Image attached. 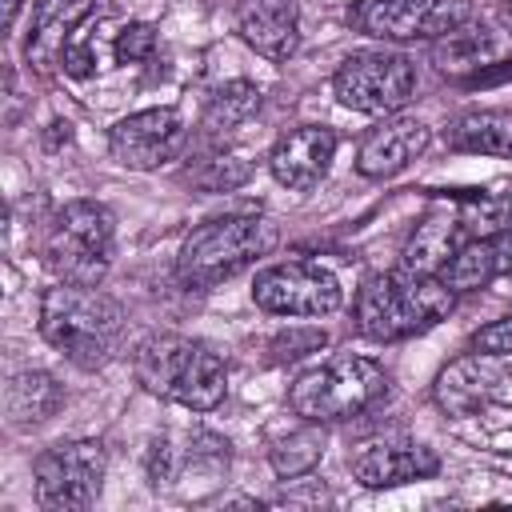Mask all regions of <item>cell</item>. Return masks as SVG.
Here are the masks:
<instances>
[{"label":"cell","mask_w":512,"mask_h":512,"mask_svg":"<svg viewBox=\"0 0 512 512\" xmlns=\"http://www.w3.org/2000/svg\"><path fill=\"white\" fill-rule=\"evenodd\" d=\"M252 300L264 312L276 316H328L340 308L344 288L340 280L308 260H288V264H268L252 280Z\"/></svg>","instance_id":"cell-9"},{"label":"cell","mask_w":512,"mask_h":512,"mask_svg":"<svg viewBox=\"0 0 512 512\" xmlns=\"http://www.w3.org/2000/svg\"><path fill=\"white\" fill-rule=\"evenodd\" d=\"M512 76V64H504V68H480L468 84H492V80H508Z\"/></svg>","instance_id":"cell-32"},{"label":"cell","mask_w":512,"mask_h":512,"mask_svg":"<svg viewBox=\"0 0 512 512\" xmlns=\"http://www.w3.org/2000/svg\"><path fill=\"white\" fill-rule=\"evenodd\" d=\"M332 156H336V132L328 124H300V128H288L272 144L268 168H272L276 184H284L292 192H308L328 176Z\"/></svg>","instance_id":"cell-11"},{"label":"cell","mask_w":512,"mask_h":512,"mask_svg":"<svg viewBox=\"0 0 512 512\" xmlns=\"http://www.w3.org/2000/svg\"><path fill=\"white\" fill-rule=\"evenodd\" d=\"M436 276H440V284H448L456 296H460V292H480V288H488V284L500 276L496 252H492V236H472V240H464V244L444 260V268H440Z\"/></svg>","instance_id":"cell-21"},{"label":"cell","mask_w":512,"mask_h":512,"mask_svg":"<svg viewBox=\"0 0 512 512\" xmlns=\"http://www.w3.org/2000/svg\"><path fill=\"white\" fill-rule=\"evenodd\" d=\"M348 24L376 40H416L428 36V0H356Z\"/></svg>","instance_id":"cell-17"},{"label":"cell","mask_w":512,"mask_h":512,"mask_svg":"<svg viewBox=\"0 0 512 512\" xmlns=\"http://www.w3.org/2000/svg\"><path fill=\"white\" fill-rule=\"evenodd\" d=\"M136 380L164 400H176L192 412H212L228 392L224 356L192 336H148L136 348Z\"/></svg>","instance_id":"cell-2"},{"label":"cell","mask_w":512,"mask_h":512,"mask_svg":"<svg viewBox=\"0 0 512 512\" xmlns=\"http://www.w3.org/2000/svg\"><path fill=\"white\" fill-rule=\"evenodd\" d=\"M448 144L456 152L512 160V112H496V108L464 112L448 124Z\"/></svg>","instance_id":"cell-20"},{"label":"cell","mask_w":512,"mask_h":512,"mask_svg":"<svg viewBox=\"0 0 512 512\" xmlns=\"http://www.w3.org/2000/svg\"><path fill=\"white\" fill-rule=\"evenodd\" d=\"M384 392H388V372L376 360L340 352L300 372L296 384L288 388V404L300 420L336 424V420H352L368 412Z\"/></svg>","instance_id":"cell-4"},{"label":"cell","mask_w":512,"mask_h":512,"mask_svg":"<svg viewBox=\"0 0 512 512\" xmlns=\"http://www.w3.org/2000/svg\"><path fill=\"white\" fill-rule=\"evenodd\" d=\"M492 52V36L476 24H460L444 36H436V60L440 68H472L480 64L484 68V56Z\"/></svg>","instance_id":"cell-25"},{"label":"cell","mask_w":512,"mask_h":512,"mask_svg":"<svg viewBox=\"0 0 512 512\" xmlns=\"http://www.w3.org/2000/svg\"><path fill=\"white\" fill-rule=\"evenodd\" d=\"M320 456H324V432H320V424H312V420H304V428L288 432L284 440H276V444L268 448V464H272V472L284 476V480H296V476L312 472V468L320 464Z\"/></svg>","instance_id":"cell-22"},{"label":"cell","mask_w":512,"mask_h":512,"mask_svg":"<svg viewBox=\"0 0 512 512\" xmlns=\"http://www.w3.org/2000/svg\"><path fill=\"white\" fill-rule=\"evenodd\" d=\"M116 60L120 64H140V60H148L152 52H156V28L152 24H124L120 32H116Z\"/></svg>","instance_id":"cell-27"},{"label":"cell","mask_w":512,"mask_h":512,"mask_svg":"<svg viewBox=\"0 0 512 512\" xmlns=\"http://www.w3.org/2000/svg\"><path fill=\"white\" fill-rule=\"evenodd\" d=\"M188 140V128L180 120L176 108H144V112H132L124 120L112 124L108 132V148L112 156L124 164V168H136V172H152L168 160L180 156Z\"/></svg>","instance_id":"cell-10"},{"label":"cell","mask_w":512,"mask_h":512,"mask_svg":"<svg viewBox=\"0 0 512 512\" xmlns=\"http://www.w3.org/2000/svg\"><path fill=\"white\" fill-rule=\"evenodd\" d=\"M60 404H64V388L48 372H40V368L12 372L8 384H4V412H8L12 428H36Z\"/></svg>","instance_id":"cell-18"},{"label":"cell","mask_w":512,"mask_h":512,"mask_svg":"<svg viewBox=\"0 0 512 512\" xmlns=\"http://www.w3.org/2000/svg\"><path fill=\"white\" fill-rule=\"evenodd\" d=\"M456 304V292L440 284V276L412 272H376L356 292V332L368 340H404L436 320H444Z\"/></svg>","instance_id":"cell-3"},{"label":"cell","mask_w":512,"mask_h":512,"mask_svg":"<svg viewBox=\"0 0 512 512\" xmlns=\"http://www.w3.org/2000/svg\"><path fill=\"white\" fill-rule=\"evenodd\" d=\"M316 348H324V332H316V328H308V332H280L272 340L276 360H296V356L316 352Z\"/></svg>","instance_id":"cell-30"},{"label":"cell","mask_w":512,"mask_h":512,"mask_svg":"<svg viewBox=\"0 0 512 512\" xmlns=\"http://www.w3.org/2000/svg\"><path fill=\"white\" fill-rule=\"evenodd\" d=\"M464 228L452 216H428L424 224H416L404 256H400V272H412V276H436L444 268V260L464 244Z\"/></svg>","instance_id":"cell-19"},{"label":"cell","mask_w":512,"mask_h":512,"mask_svg":"<svg viewBox=\"0 0 512 512\" xmlns=\"http://www.w3.org/2000/svg\"><path fill=\"white\" fill-rule=\"evenodd\" d=\"M256 108H260V88H256L252 80H228V84H220V88L208 96V104H204V128H212V132L236 128V124H244Z\"/></svg>","instance_id":"cell-23"},{"label":"cell","mask_w":512,"mask_h":512,"mask_svg":"<svg viewBox=\"0 0 512 512\" xmlns=\"http://www.w3.org/2000/svg\"><path fill=\"white\" fill-rule=\"evenodd\" d=\"M240 40L264 60H288L300 48V12L296 0H240L236 8Z\"/></svg>","instance_id":"cell-14"},{"label":"cell","mask_w":512,"mask_h":512,"mask_svg":"<svg viewBox=\"0 0 512 512\" xmlns=\"http://www.w3.org/2000/svg\"><path fill=\"white\" fill-rule=\"evenodd\" d=\"M40 336L76 368H104L124 340V308L96 284L60 280L40 296Z\"/></svg>","instance_id":"cell-1"},{"label":"cell","mask_w":512,"mask_h":512,"mask_svg":"<svg viewBox=\"0 0 512 512\" xmlns=\"http://www.w3.org/2000/svg\"><path fill=\"white\" fill-rule=\"evenodd\" d=\"M472 348L484 356H512V316H500L492 324H484L472 336Z\"/></svg>","instance_id":"cell-29"},{"label":"cell","mask_w":512,"mask_h":512,"mask_svg":"<svg viewBox=\"0 0 512 512\" xmlns=\"http://www.w3.org/2000/svg\"><path fill=\"white\" fill-rule=\"evenodd\" d=\"M432 132L424 120L416 116H388L376 128L364 132L360 148H356V172L368 180H388L396 172H404L424 148H428Z\"/></svg>","instance_id":"cell-12"},{"label":"cell","mask_w":512,"mask_h":512,"mask_svg":"<svg viewBox=\"0 0 512 512\" xmlns=\"http://www.w3.org/2000/svg\"><path fill=\"white\" fill-rule=\"evenodd\" d=\"M456 220L464 228V236H496L504 228H512V200L508 196H460L456 200Z\"/></svg>","instance_id":"cell-24"},{"label":"cell","mask_w":512,"mask_h":512,"mask_svg":"<svg viewBox=\"0 0 512 512\" xmlns=\"http://www.w3.org/2000/svg\"><path fill=\"white\" fill-rule=\"evenodd\" d=\"M96 0H36L32 28H28V60L36 68H48L60 60L64 44L80 28V20L92 12Z\"/></svg>","instance_id":"cell-16"},{"label":"cell","mask_w":512,"mask_h":512,"mask_svg":"<svg viewBox=\"0 0 512 512\" xmlns=\"http://www.w3.org/2000/svg\"><path fill=\"white\" fill-rule=\"evenodd\" d=\"M492 252H496L500 276H508V272H512V228H504V232L492 236Z\"/></svg>","instance_id":"cell-31"},{"label":"cell","mask_w":512,"mask_h":512,"mask_svg":"<svg viewBox=\"0 0 512 512\" xmlns=\"http://www.w3.org/2000/svg\"><path fill=\"white\" fill-rule=\"evenodd\" d=\"M104 444L100 440H68L52 444L36 456L32 480H36V500L48 512H84L104 484Z\"/></svg>","instance_id":"cell-7"},{"label":"cell","mask_w":512,"mask_h":512,"mask_svg":"<svg viewBox=\"0 0 512 512\" xmlns=\"http://www.w3.org/2000/svg\"><path fill=\"white\" fill-rule=\"evenodd\" d=\"M352 476L364 488H396L408 480H428L440 472V456L408 440H368L352 452Z\"/></svg>","instance_id":"cell-13"},{"label":"cell","mask_w":512,"mask_h":512,"mask_svg":"<svg viewBox=\"0 0 512 512\" xmlns=\"http://www.w3.org/2000/svg\"><path fill=\"white\" fill-rule=\"evenodd\" d=\"M496 20H500V28H504V32H512V0H500Z\"/></svg>","instance_id":"cell-33"},{"label":"cell","mask_w":512,"mask_h":512,"mask_svg":"<svg viewBox=\"0 0 512 512\" xmlns=\"http://www.w3.org/2000/svg\"><path fill=\"white\" fill-rule=\"evenodd\" d=\"M468 16H472V0H428V40L468 24Z\"/></svg>","instance_id":"cell-28"},{"label":"cell","mask_w":512,"mask_h":512,"mask_svg":"<svg viewBox=\"0 0 512 512\" xmlns=\"http://www.w3.org/2000/svg\"><path fill=\"white\" fill-rule=\"evenodd\" d=\"M116 220L96 200H68L44 236V264L68 284H100L112 268Z\"/></svg>","instance_id":"cell-6"},{"label":"cell","mask_w":512,"mask_h":512,"mask_svg":"<svg viewBox=\"0 0 512 512\" xmlns=\"http://www.w3.org/2000/svg\"><path fill=\"white\" fill-rule=\"evenodd\" d=\"M276 244V228L256 216V212H232V216H216L204 220L200 228L188 232V240L180 244V280L192 288H208L220 284L228 276H236L240 268H248L256 256H264Z\"/></svg>","instance_id":"cell-5"},{"label":"cell","mask_w":512,"mask_h":512,"mask_svg":"<svg viewBox=\"0 0 512 512\" xmlns=\"http://www.w3.org/2000/svg\"><path fill=\"white\" fill-rule=\"evenodd\" d=\"M496 356L484 352H468L460 360H452L440 376H436V404L452 416H472L480 404H488V396L500 384V368L492 364Z\"/></svg>","instance_id":"cell-15"},{"label":"cell","mask_w":512,"mask_h":512,"mask_svg":"<svg viewBox=\"0 0 512 512\" xmlns=\"http://www.w3.org/2000/svg\"><path fill=\"white\" fill-rule=\"evenodd\" d=\"M332 92L352 112L388 116V112H396V108H404L412 100V92H416V68L400 52H352L336 68Z\"/></svg>","instance_id":"cell-8"},{"label":"cell","mask_w":512,"mask_h":512,"mask_svg":"<svg viewBox=\"0 0 512 512\" xmlns=\"http://www.w3.org/2000/svg\"><path fill=\"white\" fill-rule=\"evenodd\" d=\"M244 180H248V164H236V156H212V160H204V168L192 172V184H200L208 192H228Z\"/></svg>","instance_id":"cell-26"}]
</instances>
